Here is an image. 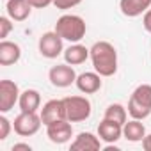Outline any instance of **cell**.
Returning <instances> with one entry per match:
<instances>
[{
  "label": "cell",
  "instance_id": "cell-27",
  "mask_svg": "<svg viewBox=\"0 0 151 151\" xmlns=\"http://www.w3.org/2000/svg\"><path fill=\"white\" fill-rule=\"evenodd\" d=\"M142 147H144V151H151V133L142 139Z\"/></svg>",
  "mask_w": 151,
  "mask_h": 151
},
{
  "label": "cell",
  "instance_id": "cell-6",
  "mask_svg": "<svg viewBox=\"0 0 151 151\" xmlns=\"http://www.w3.org/2000/svg\"><path fill=\"white\" fill-rule=\"evenodd\" d=\"M64 39L55 32H45L39 41H37V48H39V53L46 59H57L60 53H64Z\"/></svg>",
  "mask_w": 151,
  "mask_h": 151
},
{
  "label": "cell",
  "instance_id": "cell-20",
  "mask_svg": "<svg viewBox=\"0 0 151 151\" xmlns=\"http://www.w3.org/2000/svg\"><path fill=\"white\" fill-rule=\"evenodd\" d=\"M105 119H110V121H116L119 124H124L126 123V117H128V109H124L121 103H110L107 109H105Z\"/></svg>",
  "mask_w": 151,
  "mask_h": 151
},
{
  "label": "cell",
  "instance_id": "cell-17",
  "mask_svg": "<svg viewBox=\"0 0 151 151\" xmlns=\"http://www.w3.org/2000/svg\"><path fill=\"white\" fill-rule=\"evenodd\" d=\"M151 7V0H119V9L128 18H137Z\"/></svg>",
  "mask_w": 151,
  "mask_h": 151
},
{
  "label": "cell",
  "instance_id": "cell-16",
  "mask_svg": "<svg viewBox=\"0 0 151 151\" xmlns=\"http://www.w3.org/2000/svg\"><path fill=\"white\" fill-rule=\"evenodd\" d=\"M64 60L71 66H78L84 64L87 59H91V48L80 45V43H71L66 50H64Z\"/></svg>",
  "mask_w": 151,
  "mask_h": 151
},
{
  "label": "cell",
  "instance_id": "cell-10",
  "mask_svg": "<svg viewBox=\"0 0 151 151\" xmlns=\"http://www.w3.org/2000/svg\"><path fill=\"white\" fill-rule=\"evenodd\" d=\"M46 137H48L50 142H53V144H66V142L73 137L71 121L62 119V121H55V123L48 124V126H46Z\"/></svg>",
  "mask_w": 151,
  "mask_h": 151
},
{
  "label": "cell",
  "instance_id": "cell-14",
  "mask_svg": "<svg viewBox=\"0 0 151 151\" xmlns=\"http://www.w3.org/2000/svg\"><path fill=\"white\" fill-rule=\"evenodd\" d=\"M6 11L13 22H25L32 13V6L29 0H7Z\"/></svg>",
  "mask_w": 151,
  "mask_h": 151
},
{
  "label": "cell",
  "instance_id": "cell-24",
  "mask_svg": "<svg viewBox=\"0 0 151 151\" xmlns=\"http://www.w3.org/2000/svg\"><path fill=\"white\" fill-rule=\"evenodd\" d=\"M29 2H30V6L36 7V9H45V7H48L50 4H53V0H29Z\"/></svg>",
  "mask_w": 151,
  "mask_h": 151
},
{
  "label": "cell",
  "instance_id": "cell-7",
  "mask_svg": "<svg viewBox=\"0 0 151 151\" xmlns=\"http://www.w3.org/2000/svg\"><path fill=\"white\" fill-rule=\"evenodd\" d=\"M77 77L78 75L75 73L73 66L71 64H57L53 66L50 71H48V80L53 87H59V89H64V87H69L71 84L77 82Z\"/></svg>",
  "mask_w": 151,
  "mask_h": 151
},
{
  "label": "cell",
  "instance_id": "cell-12",
  "mask_svg": "<svg viewBox=\"0 0 151 151\" xmlns=\"http://www.w3.org/2000/svg\"><path fill=\"white\" fill-rule=\"evenodd\" d=\"M98 137L105 144H114L123 137V124L103 117V121L98 124Z\"/></svg>",
  "mask_w": 151,
  "mask_h": 151
},
{
  "label": "cell",
  "instance_id": "cell-9",
  "mask_svg": "<svg viewBox=\"0 0 151 151\" xmlns=\"http://www.w3.org/2000/svg\"><path fill=\"white\" fill-rule=\"evenodd\" d=\"M39 116H41V121H43L45 126H48V124H52V123H55V121L68 119V117H66V105H64V100H48V101L43 105Z\"/></svg>",
  "mask_w": 151,
  "mask_h": 151
},
{
  "label": "cell",
  "instance_id": "cell-13",
  "mask_svg": "<svg viewBox=\"0 0 151 151\" xmlns=\"http://www.w3.org/2000/svg\"><path fill=\"white\" fill-rule=\"evenodd\" d=\"M101 139L91 132H80L71 142V151H98L101 149Z\"/></svg>",
  "mask_w": 151,
  "mask_h": 151
},
{
  "label": "cell",
  "instance_id": "cell-23",
  "mask_svg": "<svg viewBox=\"0 0 151 151\" xmlns=\"http://www.w3.org/2000/svg\"><path fill=\"white\" fill-rule=\"evenodd\" d=\"M78 4H82V0H53V6L57 9H62V11L71 9V7H77Z\"/></svg>",
  "mask_w": 151,
  "mask_h": 151
},
{
  "label": "cell",
  "instance_id": "cell-21",
  "mask_svg": "<svg viewBox=\"0 0 151 151\" xmlns=\"http://www.w3.org/2000/svg\"><path fill=\"white\" fill-rule=\"evenodd\" d=\"M13 20L9 16H0V39H6L13 30Z\"/></svg>",
  "mask_w": 151,
  "mask_h": 151
},
{
  "label": "cell",
  "instance_id": "cell-4",
  "mask_svg": "<svg viewBox=\"0 0 151 151\" xmlns=\"http://www.w3.org/2000/svg\"><path fill=\"white\" fill-rule=\"evenodd\" d=\"M66 105V117L71 123H82L91 117L93 107L86 96H66L62 98Z\"/></svg>",
  "mask_w": 151,
  "mask_h": 151
},
{
  "label": "cell",
  "instance_id": "cell-19",
  "mask_svg": "<svg viewBox=\"0 0 151 151\" xmlns=\"http://www.w3.org/2000/svg\"><path fill=\"white\" fill-rule=\"evenodd\" d=\"M123 137L130 142H142L146 137V126L140 123V119H132L123 124Z\"/></svg>",
  "mask_w": 151,
  "mask_h": 151
},
{
  "label": "cell",
  "instance_id": "cell-1",
  "mask_svg": "<svg viewBox=\"0 0 151 151\" xmlns=\"http://www.w3.org/2000/svg\"><path fill=\"white\" fill-rule=\"evenodd\" d=\"M91 62L101 77H112L117 71V52L109 41H96L91 46Z\"/></svg>",
  "mask_w": 151,
  "mask_h": 151
},
{
  "label": "cell",
  "instance_id": "cell-22",
  "mask_svg": "<svg viewBox=\"0 0 151 151\" xmlns=\"http://www.w3.org/2000/svg\"><path fill=\"white\" fill-rule=\"evenodd\" d=\"M13 128H14L13 123H11L6 116H0V140H6V139L9 137V133H11Z\"/></svg>",
  "mask_w": 151,
  "mask_h": 151
},
{
  "label": "cell",
  "instance_id": "cell-18",
  "mask_svg": "<svg viewBox=\"0 0 151 151\" xmlns=\"http://www.w3.org/2000/svg\"><path fill=\"white\" fill-rule=\"evenodd\" d=\"M20 110L22 112H37V109L41 107V94L36 89H25L20 94Z\"/></svg>",
  "mask_w": 151,
  "mask_h": 151
},
{
  "label": "cell",
  "instance_id": "cell-15",
  "mask_svg": "<svg viewBox=\"0 0 151 151\" xmlns=\"http://www.w3.org/2000/svg\"><path fill=\"white\" fill-rule=\"evenodd\" d=\"M22 59V48L14 41L2 39L0 41V64L2 66H13Z\"/></svg>",
  "mask_w": 151,
  "mask_h": 151
},
{
  "label": "cell",
  "instance_id": "cell-2",
  "mask_svg": "<svg viewBox=\"0 0 151 151\" xmlns=\"http://www.w3.org/2000/svg\"><path fill=\"white\" fill-rule=\"evenodd\" d=\"M64 41L69 43H80L87 32V25L86 20L78 14H62L57 22H55V29H53Z\"/></svg>",
  "mask_w": 151,
  "mask_h": 151
},
{
  "label": "cell",
  "instance_id": "cell-8",
  "mask_svg": "<svg viewBox=\"0 0 151 151\" xmlns=\"http://www.w3.org/2000/svg\"><path fill=\"white\" fill-rule=\"evenodd\" d=\"M20 87L13 80H2L0 82V112H9L18 101H20Z\"/></svg>",
  "mask_w": 151,
  "mask_h": 151
},
{
  "label": "cell",
  "instance_id": "cell-25",
  "mask_svg": "<svg viewBox=\"0 0 151 151\" xmlns=\"http://www.w3.org/2000/svg\"><path fill=\"white\" fill-rule=\"evenodd\" d=\"M142 25H144V29L151 34V7L144 13V16H142Z\"/></svg>",
  "mask_w": 151,
  "mask_h": 151
},
{
  "label": "cell",
  "instance_id": "cell-26",
  "mask_svg": "<svg viewBox=\"0 0 151 151\" xmlns=\"http://www.w3.org/2000/svg\"><path fill=\"white\" fill-rule=\"evenodd\" d=\"M13 151H32V146L30 144H25V142H18L11 147Z\"/></svg>",
  "mask_w": 151,
  "mask_h": 151
},
{
  "label": "cell",
  "instance_id": "cell-11",
  "mask_svg": "<svg viewBox=\"0 0 151 151\" xmlns=\"http://www.w3.org/2000/svg\"><path fill=\"white\" fill-rule=\"evenodd\" d=\"M101 75L96 73V71H86V73H80L77 77V89L84 94H94L101 89Z\"/></svg>",
  "mask_w": 151,
  "mask_h": 151
},
{
  "label": "cell",
  "instance_id": "cell-5",
  "mask_svg": "<svg viewBox=\"0 0 151 151\" xmlns=\"http://www.w3.org/2000/svg\"><path fill=\"white\" fill-rule=\"evenodd\" d=\"M43 121H41V116H37V112H20L14 121H13V126H14V132L20 135V137H32L39 132Z\"/></svg>",
  "mask_w": 151,
  "mask_h": 151
},
{
  "label": "cell",
  "instance_id": "cell-3",
  "mask_svg": "<svg viewBox=\"0 0 151 151\" xmlns=\"http://www.w3.org/2000/svg\"><path fill=\"white\" fill-rule=\"evenodd\" d=\"M128 114L132 119H146L151 114V86L140 84L133 89L128 100Z\"/></svg>",
  "mask_w": 151,
  "mask_h": 151
}]
</instances>
